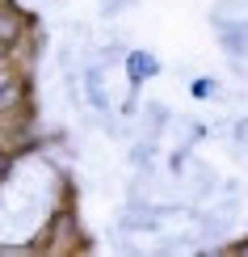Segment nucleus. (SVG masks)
Returning <instances> with one entry per match:
<instances>
[{
  "instance_id": "obj_1",
  "label": "nucleus",
  "mask_w": 248,
  "mask_h": 257,
  "mask_svg": "<svg viewBox=\"0 0 248 257\" xmlns=\"http://www.w3.org/2000/svg\"><path fill=\"white\" fill-rule=\"evenodd\" d=\"M17 97V84H13V76H5V72H0V110H5L9 101Z\"/></svg>"
}]
</instances>
